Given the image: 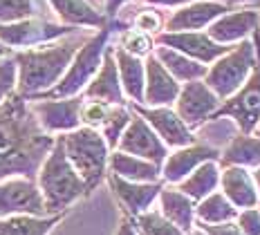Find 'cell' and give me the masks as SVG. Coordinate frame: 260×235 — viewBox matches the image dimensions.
<instances>
[{"mask_svg": "<svg viewBox=\"0 0 260 235\" xmlns=\"http://www.w3.org/2000/svg\"><path fill=\"white\" fill-rule=\"evenodd\" d=\"M117 235H139V233H137V228H135V224L126 217V220H121V224H119Z\"/></svg>", "mask_w": 260, "mask_h": 235, "instance_id": "obj_40", "label": "cell"}, {"mask_svg": "<svg viewBox=\"0 0 260 235\" xmlns=\"http://www.w3.org/2000/svg\"><path fill=\"white\" fill-rule=\"evenodd\" d=\"M253 184H256V190H258V195H260V166L253 171Z\"/></svg>", "mask_w": 260, "mask_h": 235, "instance_id": "obj_42", "label": "cell"}, {"mask_svg": "<svg viewBox=\"0 0 260 235\" xmlns=\"http://www.w3.org/2000/svg\"><path fill=\"white\" fill-rule=\"evenodd\" d=\"M110 173L117 175L128 182H142V184H153L159 179L161 168L155 166L153 161H146L142 157L126 155V152H112L110 155Z\"/></svg>", "mask_w": 260, "mask_h": 235, "instance_id": "obj_23", "label": "cell"}, {"mask_svg": "<svg viewBox=\"0 0 260 235\" xmlns=\"http://www.w3.org/2000/svg\"><path fill=\"white\" fill-rule=\"evenodd\" d=\"M253 65H256V47L249 41H240V45L231 47L224 56L215 61L213 68L207 70L204 83L213 90L218 99H229L245 85Z\"/></svg>", "mask_w": 260, "mask_h": 235, "instance_id": "obj_5", "label": "cell"}, {"mask_svg": "<svg viewBox=\"0 0 260 235\" xmlns=\"http://www.w3.org/2000/svg\"><path fill=\"white\" fill-rule=\"evenodd\" d=\"M108 34L110 29H101L94 38H90L83 47L77 52V58H74L72 68L68 70V74L61 79L54 90L50 92H41L39 96H74L88 85V81L96 74V70L101 68V61H104V52H106V41H108Z\"/></svg>", "mask_w": 260, "mask_h": 235, "instance_id": "obj_7", "label": "cell"}, {"mask_svg": "<svg viewBox=\"0 0 260 235\" xmlns=\"http://www.w3.org/2000/svg\"><path fill=\"white\" fill-rule=\"evenodd\" d=\"M220 184V168L218 161H204L202 166H198L195 171L184 177L180 182V190L184 195H188L193 202L204 199L207 195L215 193Z\"/></svg>", "mask_w": 260, "mask_h": 235, "instance_id": "obj_26", "label": "cell"}, {"mask_svg": "<svg viewBox=\"0 0 260 235\" xmlns=\"http://www.w3.org/2000/svg\"><path fill=\"white\" fill-rule=\"evenodd\" d=\"M157 61L169 70V74L175 81H200V76H207V65L193 61V58L184 56V54L171 50V47H159L157 50Z\"/></svg>", "mask_w": 260, "mask_h": 235, "instance_id": "obj_28", "label": "cell"}, {"mask_svg": "<svg viewBox=\"0 0 260 235\" xmlns=\"http://www.w3.org/2000/svg\"><path fill=\"white\" fill-rule=\"evenodd\" d=\"M157 199H159V213L166 220L173 222L184 233L193 231L195 202L188 195H184L180 188H161Z\"/></svg>", "mask_w": 260, "mask_h": 235, "instance_id": "obj_21", "label": "cell"}, {"mask_svg": "<svg viewBox=\"0 0 260 235\" xmlns=\"http://www.w3.org/2000/svg\"><path fill=\"white\" fill-rule=\"evenodd\" d=\"M142 3H155V5H169V7H175V5H186L191 0H142Z\"/></svg>", "mask_w": 260, "mask_h": 235, "instance_id": "obj_41", "label": "cell"}, {"mask_svg": "<svg viewBox=\"0 0 260 235\" xmlns=\"http://www.w3.org/2000/svg\"><path fill=\"white\" fill-rule=\"evenodd\" d=\"M258 130H260V121H258Z\"/></svg>", "mask_w": 260, "mask_h": 235, "instance_id": "obj_47", "label": "cell"}, {"mask_svg": "<svg viewBox=\"0 0 260 235\" xmlns=\"http://www.w3.org/2000/svg\"><path fill=\"white\" fill-rule=\"evenodd\" d=\"M108 182H110L119 202L126 206L128 215H133V217H137L139 213L148 211L150 206H153V202L157 199V195H159V190H161L159 182H153V184L128 182V179H121L112 173H110V177H108Z\"/></svg>", "mask_w": 260, "mask_h": 235, "instance_id": "obj_17", "label": "cell"}, {"mask_svg": "<svg viewBox=\"0 0 260 235\" xmlns=\"http://www.w3.org/2000/svg\"><path fill=\"white\" fill-rule=\"evenodd\" d=\"M9 215H47L34 179L9 177L0 182V220Z\"/></svg>", "mask_w": 260, "mask_h": 235, "instance_id": "obj_8", "label": "cell"}, {"mask_svg": "<svg viewBox=\"0 0 260 235\" xmlns=\"http://www.w3.org/2000/svg\"><path fill=\"white\" fill-rule=\"evenodd\" d=\"M119 152L126 155L142 157L146 161H153L155 166L161 168V163L166 159V146L159 137L155 135V130L144 121L142 117H130L126 130L119 137Z\"/></svg>", "mask_w": 260, "mask_h": 235, "instance_id": "obj_9", "label": "cell"}, {"mask_svg": "<svg viewBox=\"0 0 260 235\" xmlns=\"http://www.w3.org/2000/svg\"><path fill=\"white\" fill-rule=\"evenodd\" d=\"M58 16L70 25H104V16L96 14L85 0H50Z\"/></svg>", "mask_w": 260, "mask_h": 235, "instance_id": "obj_30", "label": "cell"}, {"mask_svg": "<svg viewBox=\"0 0 260 235\" xmlns=\"http://www.w3.org/2000/svg\"><path fill=\"white\" fill-rule=\"evenodd\" d=\"M79 99H68V101H43L31 108V112L39 117V123L45 132H65V130H77L81 119Z\"/></svg>", "mask_w": 260, "mask_h": 235, "instance_id": "obj_14", "label": "cell"}, {"mask_svg": "<svg viewBox=\"0 0 260 235\" xmlns=\"http://www.w3.org/2000/svg\"><path fill=\"white\" fill-rule=\"evenodd\" d=\"M238 209L222 193H211L195 204V217L200 224H222L234 222Z\"/></svg>", "mask_w": 260, "mask_h": 235, "instance_id": "obj_29", "label": "cell"}, {"mask_svg": "<svg viewBox=\"0 0 260 235\" xmlns=\"http://www.w3.org/2000/svg\"><path fill=\"white\" fill-rule=\"evenodd\" d=\"M200 231L204 235H245L238 228L236 222H222V224H200Z\"/></svg>", "mask_w": 260, "mask_h": 235, "instance_id": "obj_39", "label": "cell"}, {"mask_svg": "<svg viewBox=\"0 0 260 235\" xmlns=\"http://www.w3.org/2000/svg\"><path fill=\"white\" fill-rule=\"evenodd\" d=\"M39 190L43 195L47 215H56L68 209L72 202H77L88 190L85 182L72 168V163L65 157L63 137L54 141L52 150L47 152L45 161L39 168Z\"/></svg>", "mask_w": 260, "mask_h": 235, "instance_id": "obj_2", "label": "cell"}, {"mask_svg": "<svg viewBox=\"0 0 260 235\" xmlns=\"http://www.w3.org/2000/svg\"><path fill=\"white\" fill-rule=\"evenodd\" d=\"M119 3H121V0H108V9H110V14H112V9H115Z\"/></svg>", "mask_w": 260, "mask_h": 235, "instance_id": "obj_44", "label": "cell"}, {"mask_svg": "<svg viewBox=\"0 0 260 235\" xmlns=\"http://www.w3.org/2000/svg\"><path fill=\"white\" fill-rule=\"evenodd\" d=\"M68 27H58L52 23H43V20H20L16 25H0V41L9 43V45H39V43L52 41L63 34H68Z\"/></svg>", "mask_w": 260, "mask_h": 235, "instance_id": "obj_16", "label": "cell"}, {"mask_svg": "<svg viewBox=\"0 0 260 235\" xmlns=\"http://www.w3.org/2000/svg\"><path fill=\"white\" fill-rule=\"evenodd\" d=\"M157 41L164 47H171V50L180 52L184 56L193 58V61H198L202 65L218 61L220 56H224V54L231 50L229 45L213 43L207 34H202V31H169V34H161Z\"/></svg>", "mask_w": 260, "mask_h": 235, "instance_id": "obj_11", "label": "cell"}, {"mask_svg": "<svg viewBox=\"0 0 260 235\" xmlns=\"http://www.w3.org/2000/svg\"><path fill=\"white\" fill-rule=\"evenodd\" d=\"M79 38H70L58 45L45 47V50H29L20 52L16 56V63L20 68V96H39L43 90L54 85L61 74L68 70L70 61L81 50Z\"/></svg>", "mask_w": 260, "mask_h": 235, "instance_id": "obj_3", "label": "cell"}, {"mask_svg": "<svg viewBox=\"0 0 260 235\" xmlns=\"http://www.w3.org/2000/svg\"><path fill=\"white\" fill-rule=\"evenodd\" d=\"M31 14L29 0H0V23H16Z\"/></svg>", "mask_w": 260, "mask_h": 235, "instance_id": "obj_34", "label": "cell"}, {"mask_svg": "<svg viewBox=\"0 0 260 235\" xmlns=\"http://www.w3.org/2000/svg\"><path fill=\"white\" fill-rule=\"evenodd\" d=\"M85 96L92 101H104L108 106H121L123 103V92H121V83H119L115 54L110 50L104 54L101 70H99V74H96V79L88 85Z\"/></svg>", "mask_w": 260, "mask_h": 235, "instance_id": "obj_20", "label": "cell"}, {"mask_svg": "<svg viewBox=\"0 0 260 235\" xmlns=\"http://www.w3.org/2000/svg\"><path fill=\"white\" fill-rule=\"evenodd\" d=\"M260 25V16L253 9L245 12H234V14H222L218 20H213L207 31V36L213 43L220 45H229L236 41H245V36L253 34V29Z\"/></svg>", "mask_w": 260, "mask_h": 235, "instance_id": "obj_15", "label": "cell"}, {"mask_svg": "<svg viewBox=\"0 0 260 235\" xmlns=\"http://www.w3.org/2000/svg\"><path fill=\"white\" fill-rule=\"evenodd\" d=\"M54 139L18 94L0 106V182L9 177L34 179L52 150Z\"/></svg>", "mask_w": 260, "mask_h": 235, "instance_id": "obj_1", "label": "cell"}, {"mask_svg": "<svg viewBox=\"0 0 260 235\" xmlns=\"http://www.w3.org/2000/svg\"><path fill=\"white\" fill-rule=\"evenodd\" d=\"M5 52H7V50H5V47H3V45H0V56H3V54H5Z\"/></svg>", "mask_w": 260, "mask_h": 235, "instance_id": "obj_46", "label": "cell"}, {"mask_svg": "<svg viewBox=\"0 0 260 235\" xmlns=\"http://www.w3.org/2000/svg\"><path fill=\"white\" fill-rule=\"evenodd\" d=\"M121 50H126L133 56H144L153 50V38L144 31H126L121 38Z\"/></svg>", "mask_w": 260, "mask_h": 235, "instance_id": "obj_33", "label": "cell"}, {"mask_svg": "<svg viewBox=\"0 0 260 235\" xmlns=\"http://www.w3.org/2000/svg\"><path fill=\"white\" fill-rule=\"evenodd\" d=\"M222 166H242V168H258L260 166V137L238 135L231 139L224 152H220Z\"/></svg>", "mask_w": 260, "mask_h": 235, "instance_id": "obj_24", "label": "cell"}, {"mask_svg": "<svg viewBox=\"0 0 260 235\" xmlns=\"http://www.w3.org/2000/svg\"><path fill=\"white\" fill-rule=\"evenodd\" d=\"M236 224L245 235H260V209H242L236 215Z\"/></svg>", "mask_w": 260, "mask_h": 235, "instance_id": "obj_36", "label": "cell"}, {"mask_svg": "<svg viewBox=\"0 0 260 235\" xmlns=\"http://www.w3.org/2000/svg\"><path fill=\"white\" fill-rule=\"evenodd\" d=\"M117 58V72L121 74V87L133 101H144V63L139 56H133L126 50L119 47L112 52Z\"/></svg>", "mask_w": 260, "mask_h": 235, "instance_id": "obj_27", "label": "cell"}, {"mask_svg": "<svg viewBox=\"0 0 260 235\" xmlns=\"http://www.w3.org/2000/svg\"><path fill=\"white\" fill-rule=\"evenodd\" d=\"M56 215H9L0 220V235H47L61 222Z\"/></svg>", "mask_w": 260, "mask_h": 235, "instance_id": "obj_25", "label": "cell"}, {"mask_svg": "<svg viewBox=\"0 0 260 235\" xmlns=\"http://www.w3.org/2000/svg\"><path fill=\"white\" fill-rule=\"evenodd\" d=\"M218 159H220V150L204 144H191L184 146V148H177L173 155L166 157L161 175H164V179L169 184H180L184 177H188L204 161H218Z\"/></svg>", "mask_w": 260, "mask_h": 235, "instance_id": "obj_13", "label": "cell"}, {"mask_svg": "<svg viewBox=\"0 0 260 235\" xmlns=\"http://www.w3.org/2000/svg\"><path fill=\"white\" fill-rule=\"evenodd\" d=\"M188 235H204V233H202V231H200V228H198V231H191Z\"/></svg>", "mask_w": 260, "mask_h": 235, "instance_id": "obj_45", "label": "cell"}, {"mask_svg": "<svg viewBox=\"0 0 260 235\" xmlns=\"http://www.w3.org/2000/svg\"><path fill=\"white\" fill-rule=\"evenodd\" d=\"M253 47H256V65L247 76L245 85L226 99L224 106L211 114V119L231 117L238 123L242 135H251L260 121V29H253Z\"/></svg>", "mask_w": 260, "mask_h": 235, "instance_id": "obj_6", "label": "cell"}, {"mask_svg": "<svg viewBox=\"0 0 260 235\" xmlns=\"http://www.w3.org/2000/svg\"><path fill=\"white\" fill-rule=\"evenodd\" d=\"M213 3H220V0H213Z\"/></svg>", "mask_w": 260, "mask_h": 235, "instance_id": "obj_48", "label": "cell"}, {"mask_svg": "<svg viewBox=\"0 0 260 235\" xmlns=\"http://www.w3.org/2000/svg\"><path fill=\"white\" fill-rule=\"evenodd\" d=\"M224 12H229V9L222 3H195V5H188V7L173 14L169 18V23H166V27H169L171 31L200 29V27H204V25H211Z\"/></svg>", "mask_w": 260, "mask_h": 235, "instance_id": "obj_22", "label": "cell"}, {"mask_svg": "<svg viewBox=\"0 0 260 235\" xmlns=\"http://www.w3.org/2000/svg\"><path fill=\"white\" fill-rule=\"evenodd\" d=\"M258 209H260V202H258Z\"/></svg>", "mask_w": 260, "mask_h": 235, "instance_id": "obj_49", "label": "cell"}, {"mask_svg": "<svg viewBox=\"0 0 260 235\" xmlns=\"http://www.w3.org/2000/svg\"><path fill=\"white\" fill-rule=\"evenodd\" d=\"M222 195L236 206V209H253L258 206V190L253 184V177L242 166H226L220 173Z\"/></svg>", "mask_w": 260, "mask_h": 235, "instance_id": "obj_19", "label": "cell"}, {"mask_svg": "<svg viewBox=\"0 0 260 235\" xmlns=\"http://www.w3.org/2000/svg\"><path fill=\"white\" fill-rule=\"evenodd\" d=\"M231 5H242V3H258L260 5V0H229Z\"/></svg>", "mask_w": 260, "mask_h": 235, "instance_id": "obj_43", "label": "cell"}, {"mask_svg": "<svg viewBox=\"0 0 260 235\" xmlns=\"http://www.w3.org/2000/svg\"><path fill=\"white\" fill-rule=\"evenodd\" d=\"M175 103H177V117L188 128L211 119V114L222 106V101L213 94V90L204 81H188L184 87H180V94H177Z\"/></svg>", "mask_w": 260, "mask_h": 235, "instance_id": "obj_10", "label": "cell"}, {"mask_svg": "<svg viewBox=\"0 0 260 235\" xmlns=\"http://www.w3.org/2000/svg\"><path fill=\"white\" fill-rule=\"evenodd\" d=\"M133 220H135L133 224L139 235H188L180 231L173 222L166 220L159 213V209H148V211L139 213L137 217H133Z\"/></svg>", "mask_w": 260, "mask_h": 235, "instance_id": "obj_31", "label": "cell"}, {"mask_svg": "<svg viewBox=\"0 0 260 235\" xmlns=\"http://www.w3.org/2000/svg\"><path fill=\"white\" fill-rule=\"evenodd\" d=\"M65 157L79 173V177L92 188L106 173L108 163V144L94 128H77L63 137Z\"/></svg>", "mask_w": 260, "mask_h": 235, "instance_id": "obj_4", "label": "cell"}, {"mask_svg": "<svg viewBox=\"0 0 260 235\" xmlns=\"http://www.w3.org/2000/svg\"><path fill=\"white\" fill-rule=\"evenodd\" d=\"M16 61L12 58H5V61H0V101L5 99V96H12V90L16 85Z\"/></svg>", "mask_w": 260, "mask_h": 235, "instance_id": "obj_37", "label": "cell"}, {"mask_svg": "<svg viewBox=\"0 0 260 235\" xmlns=\"http://www.w3.org/2000/svg\"><path fill=\"white\" fill-rule=\"evenodd\" d=\"M135 110H137L139 117L155 130V135L164 141V146H171V148H184V146H191L195 141L191 128H188V125L177 117V112H173L171 108H166V106H161V108H139L137 106Z\"/></svg>", "mask_w": 260, "mask_h": 235, "instance_id": "obj_12", "label": "cell"}, {"mask_svg": "<svg viewBox=\"0 0 260 235\" xmlns=\"http://www.w3.org/2000/svg\"><path fill=\"white\" fill-rule=\"evenodd\" d=\"M130 121V112L126 110V108L121 106H112L110 112H108L106 121L101 123V128H104V139L108 144V148H115V146L119 144V137H121V132L126 130V125Z\"/></svg>", "mask_w": 260, "mask_h": 235, "instance_id": "obj_32", "label": "cell"}, {"mask_svg": "<svg viewBox=\"0 0 260 235\" xmlns=\"http://www.w3.org/2000/svg\"><path fill=\"white\" fill-rule=\"evenodd\" d=\"M161 16L155 12V9H144V12H139L135 16V27H137L139 31H144V34H153L161 27Z\"/></svg>", "mask_w": 260, "mask_h": 235, "instance_id": "obj_38", "label": "cell"}, {"mask_svg": "<svg viewBox=\"0 0 260 235\" xmlns=\"http://www.w3.org/2000/svg\"><path fill=\"white\" fill-rule=\"evenodd\" d=\"M258 137H260V130H258Z\"/></svg>", "mask_w": 260, "mask_h": 235, "instance_id": "obj_50", "label": "cell"}, {"mask_svg": "<svg viewBox=\"0 0 260 235\" xmlns=\"http://www.w3.org/2000/svg\"><path fill=\"white\" fill-rule=\"evenodd\" d=\"M108 112H110V108H108V103L104 101H88V103H81V110H79V119L83 123H88V128H96V125H101L106 121Z\"/></svg>", "mask_w": 260, "mask_h": 235, "instance_id": "obj_35", "label": "cell"}, {"mask_svg": "<svg viewBox=\"0 0 260 235\" xmlns=\"http://www.w3.org/2000/svg\"><path fill=\"white\" fill-rule=\"evenodd\" d=\"M180 94V83L169 74V70L164 68L155 56H148L146 61V92H144V101L148 106L161 108L169 106L177 99Z\"/></svg>", "mask_w": 260, "mask_h": 235, "instance_id": "obj_18", "label": "cell"}]
</instances>
